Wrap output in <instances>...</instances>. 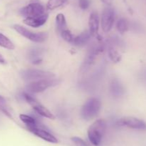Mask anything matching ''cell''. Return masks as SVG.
I'll return each mask as SVG.
<instances>
[{"instance_id":"4fadbf2b","label":"cell","mask_w":146,"mask_h":146,"mask_svg":"<svg viewBox=\"0 0 146 146\" xmlns=\"http://www.w3.org/2000/svg\"><path fill=\"white\" fill-rule=\"evenodd\" d=\"M48 14H45L44 15L41 16V17H28V18H25L24 19V23L27 25L30 26V27H34V28H37L41 26L44 25L46 22L47 19H48Z\"/></svg>"},{"instance_id":"e0dca14e","label":"cell","mask_w":146,"mask_h":146,"mask_svg":"<svg viewBox=\"0 0 146 146\" xmlns=\"http://www.w3.org/2000/svg\"><path fill=\"white\" fill-rule=\"evenodd\" d=\"M19 117L20 119H21V121L26 125L27 128H28V127L41 125V124H40L37 120H36V119L34 118V117H31V116L30 115H28L21 114L19 115Z\"/></svg>"},{"instance_id":"8fae6325","label":"cell","mask_w":146,"mask_h":146,"mask_svg":"<svg viewBox=\"0 0 146 146\" xmlns=\"http://www.w3.org/2000/svg\"><path fill=\"white\" fill-rule=\"evenodd\" d=\"M27 130L34 135H35L37 137H40L42 140H45V141L51 143H58V140L56 137L54 135H53L51 133L47 131L46 129L42 125L35 126V127H31L27 128Z\"/></svg>"},{"instance_id":"ba28073f","label":"cell","mask_w":146,"mask_h":146,"mask_svg":"<svg viewBox=\"0 0 146 146\" xmlns=\"http://www.w3.org/2000/svg\"><path fill=\"white\" fill-rule=\"evenodd\" d=\"M24 97L25 98L26 101L32 107V108L34 109L36 113H38V115H41L42 117H46V118L51 119V120H54L55 119V116H54V115L51 112H50L48 109L46 108L38 100H36L35 98L31 97L29 94L24 92Z\"/></svg>"},{"instance_id":"d4e9b609","label":"cell","mask_w":146,"mask_h":146,"mask_svg":"<svg viewBox=\"0 0 146 146\" xmlns=\"http://www.w3.org/2000/svg\"><path fill=\"white\" fill-rule=\"evenodd\" d=\"M71 140L76 145V146H90L86 141H84L82 138L78 137H71Z\"/></svg>"},{"instance_id":"52a82bcc","label":"cell","mask_w":146,"mask_h":146,"mask_svg":"<svg viewBox=\"0 0 146 146\" xmlns=\"http://www.w3.org/2000/svg\"><path fill=\"white\" fill-rule=\"evenodd\" d=\"M20 14L25 18L38 17L46 14L45 7L38 1H33L20 9Z\"/></svg>"},{"instance_id":"5b68a950","label":"cell","mask_w":146,"mask_h":146,"mask_svg":"<svg viewBox=\"0 0 146 146\" xmlns=\"http://www.w3.org/2000/svg\"><path fill=\"white\" fill-rule=\"evenodd\" d=\"M21 77L26 81L35 82L38 80H44V79L54 78L55 74L50 72L44 71L36 69H29L21 72Z\"/></svg>"},{"instance_id":"277c9868","label":"cell","mask_w":146,"mask_h":146,"mask_svg":"<svg viewBox=\"0 0 146 146\" xmlns=\"http://www.w3.org/2000/svg\"><path fill=\"white\" fill-rule=\"evenodd\" d=\"M104 47L101 44H98V45H94L91 47L81 65V69H80V73L81 74H84L86 73L88 70L91 69L94 64L96 61V57L104 51Z\"/></svg>"},{"instance_id":"7402d4cb","label":"cell","mask_w":146,"mask_h":146,"mask_svg":"<svg viewBox=\"0 0 146 146\" xmlns=\"http://www.w3.org/2000/svg\"><path fill=\"white\" fill-rule=\"evenodd\" d=\"M0 111H1L3 113H4V114L7 116H8L9 117L11 118V113H10L9 110V107L8 105H7V101H6L5 99L1 95H0Z\"/></svg>"},{"instance_id":"4316f807","label":"cell","mask_w":146,"mask_h":146,"mask_svg":"<svg viewBox=\"0 0 146 146\" xmlns=\"http://www.w3.org/2000/svg\"><path fill=\"white\" fill-rule=\"evenodd\" d=\"M0 64H7V62H6V60L4 58L2 55L0 54Z\"/></svg>"},{"instance_id":"30bf717a","label":"cell","mask_w":146,"mask_h":146,"mask_svg":"<svg viewBox=\"0 0 146 146\" xmlns=\"http://www.w3.org/2000/svg\"><path fill=\"white\" fill-rule=\"evenodd\" d=\"M118 126H125L134 130H146V123L143 120L134 117H124L117 122Z\"/></svg>"},{"instance_id":"6da1fadb","label":"cell","mask_w":146,"mask_h":146,"mask_svg":"<svg viewBox=\"0 0 146 146\" xmlns=\"http://www.w3.org/2000/svg\"><path fill=\"white\" fill-rule=\"evenodd\" d=\"M106 122L104 119H99L94 122L88 129V137L90 142L94 146H98L101 143L106 130Z\"/></svg>"},{"instance_id":"cb8c5ba5","label":"cell","mask_w":146,"mask_h":146,"mask_svg":"<svg viewBox=\"0 0 146 146\" xmlns=\"http://www.w3.org/2000/svg\"><path fill=\"white\" fill-rule=\"evenodd\" d=\"M60 34H61V37H62L65 41L68 42H70V43H72L74 37V36H73L72 33L71 32V31H70L68 29L61 31V32L60 33Z\"/></svg>"},{"instance_id":"7c38bea8","label":"cell","mask_w":146,"mask_h":146,"mask_svg":"<svg viewBox=\"0 0 146 146\" xmlns=\"http://www.w3.org/2000/svg\"><path fill=\"white\" fill-rule=\"evenodd\" d=\"M99 16L96 11H93L90 14L88 19V27H89V32L92 37L100 40V35L98 34L99 30Z\"/></svg>"},{"instance_id":"ac0fdd59","label":"cell","mask_w":146,"mask_h":146,"mask_svg":"<svg viewBox=\"0 0 146 146\" xmlns=\"http://www.w3.org/2000/svg\"><path fill=\"white\" fill-rule=\"evenodd\" d=\"M56 24L57 30L59 33L68 29L66 18L63 14H57L56 17Z\"/></svg>"},{"instance_id":"5bb4252c","label":"cell","mask_w":146,"mask_h":146,"mask_svg":"<svg viewBox=\"0 0 146 146\" xmlns=\"http://www.w3.org/2000/svg\"><path fill=\"white\" fill-rule=\"evenodd\" d=\"M91 37V35L89 31L85 30L80 34H78V36L74 37L72 44L76 47H84L86 44H88V42L90 41Z\"/></svg>"},{"instance_id":"8992f818","label":"cell","mask_w":146,"mask_h":146,"mask_svg":"<svg viewBox=\"0 0 146 146\" xmlns=\"http://www.w3.org/2000/svg\"><path fill=\"white\" fill-rule=\"evenodd\" d=\"M14 29L21 36L34 42H44L48 38V34L46 32H34L19 24L14 25Z\"/></svg>"},{"instance_id":"484cf974","label":"cell","mask_w":146,"mask_h":146,"mask_svg":"<svg viewBox=\"0 0 146 146\" xmlns=\"http://www.w3.org/2000/svg\"><path fill=\"white\" fill-rule=\"evenodd\" d=\"M78 4L81 9H87L90 6V0H78Z\"/></svg>"},{"instance_id":"603a6c76","label":"cell","mask_w":146,"mask_h":146,"mask_svg":"<svg viewBox=\"0 0 146 146\" xmlns=\"http://www.w3.org/2000/svg\"><path fill=\"white\" fill-rule=\"evenodd\" d=\"M29 57L31 58V62L34 64H38L41 62V59L40 57V51L38 50H31L29 52Z\"/></svg>"},{"instance_id":"83f0119b","label":"cell","mask_w":146,"mask_h":146,"mask_svg":"<svg viewBox=\"0 0 146 146\" xmlns=\"http://www.w3.org/2000/svg\"><path fill=\"white\" fill-rule=\"evenodd\" d=\"M101 1L107 5H111L113 3V0H101Z\"/></svg>"},{"instance_id":"3957f363","label":"cell","mask_w":146,"mask_h":146,"mask_svg":"<svg viewBox=\"0 0 146 146\" xmlns=\"http://www.w3.org/2000/svg\"><path fill=\"white\" fill-rule=\"evenodd\" d=\"M60 82L61 81L58 79H44V80H38V81L31 82L27 84L26 89L29 92L38 93L44 92V90L49 87L58 85Z\"/></svg>"},{"instance_id":"7a4b0ae2","label":"cell","mask_w":146,"mask_h":146,"mask_svg":"<svg viewBox=\"0 0 146 146\" xmlns=\"http://www.w3.org/2000/svg\"><path fill=\"white\" fill-rule=\"evenodd\" d=\"M101 102L98 98L92 97L87 100L81 110V115L84 120H92L98 115L101 110Z\"/></svg>"},{"instance_id":"ffe728a7","label":"cell","mask_w":146,"mask_h":146,"mask_svg":"<svg viewBox=\"0 0 146 146\" xmlns=\"http://www.w3.org/2000/svg\"><path fill=\"white\" fill-rule=\"evenodd\" d=\"M116 28L118 31L121 34L126 32L129 29V24L125 19L121 18L118 20L116 23Z\"/></svg>"},{"instance_id":"44dd1931","label":"cell","mask_w":146,"mask_h":146,"mask_svg":"<svg viewBox=\"0 0 146 146\" xmlns=\"http://www.w3.org/2000/svg\"><path fill=\"white\" fill-rule=\"evenodd\" d=\"M66 1L67 0H48L46 4V8L48 10H54L62 7L66 3Z\"/></svg>"},{"instance_id":"9a60e30c","label":"cell","mask_w":146,"mask_h":146,"mask_svg":"<svg viewBox=\"0 0 146 146\" xmlns=\"http://www.w3.org/2000/svg\"><path fill=\"white\" fill-rule=\"evenodd\" d=\"M110 91L111 94L115 97H120L124 93V88L120 81H118L117 79H115L111 82L110 86Z\"/></svg>"},{"instance_id":"9c48e42d","label":"cell","mask_w":146,"mask_h":146,"mask_svg":"<svg viewBox=\"0 0 146 146\" xmlns=\"http://www.w3.org/2000/svg\"><path fill=\"white\" fill-rule=\"evenodd\" d=\"M115 21V12L113 9L107 7L104 10L101 16V27L104 32L108 33L112 29Z\"/></svg>"},{"instance_id":"2e32d148","label":"cell","mask_w":146,"mask_h":146,"mask_svg":"<svg viewBox=\"0 0 146 146\" xmlns=\"http://www.w3.org/2000/svg\"><path fill=\"white\" fill-rule=\"evenodd\" d=\"M108 54L110 60L114 63H118L121 62V57L119 52L116 50L113 44H109L108 47Z\"/></svg>"},{"instance_id":"d6986e66","label":"cell","mask_w":146,"mask_h":146,"mask_svg":"<svg viewBox=\"0 0 146 146\" xmlns=\"http://www.w3.org/2000/svg\"><path fill=\"white\" fill-rule=\"evenodd\" d=\"M0 46L7 50H12L14 49V44L7 37L0 33Z\"/></svg>"}]
</instances>
